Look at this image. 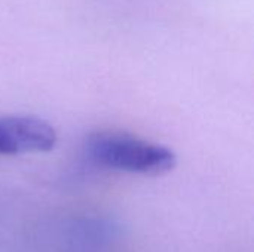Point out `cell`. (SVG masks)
I'll return each instance as SVG.
<instances>
[{"instance_id": "obj_1", "label": "cell", "mask_w": 254, "mask_h": 252, "mask_svg": "<svg viewBox=\"0 0 254 252\" xmlns=\"http://www.w3.org/2000/svg\"><path fill=\"white\" fill-rule=\"evenodd\" d=\"M85 149L91 162L121 172L158 177L177 165L174 151L128 132H95L88 137Z\"/></svg>"}, {"instance_id": "obj_2", "label": "cell", "mask_w": 254, "mask_h": 252, "mask_svg": "<svg viewBox=\"0 0 254 252\" xmlns=\"http://www.w3.org/2000/svg\"><path fill=\"white\" fill-rule=\"evenodd\" d=\"M55 144L57 132L43 119L34 116L0 117V154L45 153Z\"/></svg>"}]
</instances>
